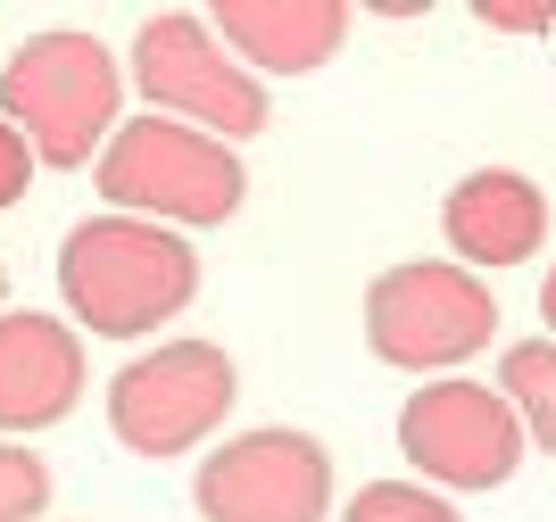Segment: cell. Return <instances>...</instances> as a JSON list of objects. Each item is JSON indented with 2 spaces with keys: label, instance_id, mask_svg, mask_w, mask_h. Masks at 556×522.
Returning <instances> with one entry per match:
<instances>
[{
  "label": "cell",
  "instance_id": "cell-1",
  "mask_svg": "<svg viewBox=\"0 0 556 522\" xmlns=\"http://www.w3.org/2000/svg\"><path fill=\"white\" fill-rule=\"evenodd\" d=\"M59 298L100 341H141L200 298V250L141 216H84L59 241Z\"/></svg>",
  "mask_w": 556,
  "mask_h": 522
},
{
  "label": "cell",
  "instance_id": "cell-2",
  "mask_svg": "<svg viewBox=\"0 0 556 522\" xmlns=\"http://www.w3.org/2000/svg\"><path fill=\"white\" fill-rule=\"evenodd\" d=\"M0 116L42 166H100V150L125 125V67L100 34L50 25L0 67Z\"/></svg>",
  "mask_w": 556,
  "mask_h": 522
},
{
  "label": "cell",
  "instance_id": "cell-3",
  "mask_svg": "<svg viewBox=\"0 0 556 522\" xmlns=\"http://www.w3.org/2000/svg\"><path fill=\"white\" fill-rule=\"evenodd\" d=\"M100 200L109 216H141V225H166V232H200V225H225L250 175L232 158V141H208L175 125V116H134L116 125V141L100 150Z\"/></svg>",
  "mask_w": 556,
  "mask_h": 522
},
{
  "label": "cell",
  "instance_id": "cell-4",
  "mask_svg": "<svg viewBox=\"0 0 556 522\" xmlns=\"http://www.w3.org/2000/svg\"><path fill=\"white\" fill-rule=\"evenodd\" d=\"M125 84L150 100V116H175V125H191V133H208V141H250V133H266V116H275L266 84H257V75L216 42V25L191 17V9L141 17Z\"/></svg>",
  "mask_w": 556,
  "mask_h": 522
},
{
  "label": "cell",
  "instance_id": "cell-5",
  "mask_svg": "<svg viewBox=\"0 0 556 522\" xmlns=\"http://www.w3.org/2000/svg\"><path fill=\"white\" fill-rule=\"evenodd\" d=\"M498 332V298L482 273L448 266V257H407V266L374 273L366 291V348L399 373H448Z\"/></svg>",
  "mask_w": 556,
  "mask_h": 522
},
{
  "label": "cell",
  "instance_id": "cell-6",
  "mask_svg": "<svg viewBox=\"0 0 556 522\" xmlns=\"http://www.w3.org/2000/svg\"><path fill=\"white\" fill-rule=\"evenodd\" d=\"M241 398V373L216 341H159L109 382V432L134 456H184Z\"/></svg>",
  "mask_w": 556,
  "mask_h": 522
},
{
  "label": "cell",
  "instance_id": "cell-7",
  "mask_svg": "<svg viewBox=\"0 0 556 522\" xmlns=\"http://www.w3.org/2000/svg\"><path fill=\"white\" fill-rule=\"evenodd\" d=\"M191 498L208 522H325L332 456L325 440L291 432V423H257V432H232L225 448L200 456Z\"/></svg>",
  "mask_w": 556,
  "mask_h": 522
},
{
  "label": "cell",
  "instance_id": "cell-8",
  "mask_svg": "<svg viewBox=\"0 0 556 522\" xmlns=\"http://www.w3.org/2000/svg\"><path fill=\"white\" fill-rule=\"evenodd\" d=\"M399 456L441 489H498L523 464V423L490 382L448 373L399 407Z\"/></svg>",
  "mask_w": 556,
  "mask_h": 522
},
{
  "label": "cell",
  "instance_id": "cell-9",
  "mask_svg": "<svg viewBox=\"0 0 556 522\" xmlns=\"http://www.w3.org/2000/svg\"><path fill=\"white\" fill-rule=\"evenodd\" d=\"M84 398V332L59 316H0V432L67 423Z\"/></svg>",
  "mask_w": 556,
  "mask_h": 522
},
{
  "label": "cell",
  "instance_id": "cell-10",
  "mask_svg": "<svg viewBox=\"0 0 556 522\" xmlns=\"http://www.w3.org/2000/svg\"><path fill=\"white\" fill-rule=\"evenodd\" d=\"M441 232H448V250L465 257V273H498V266L540 257V241H548V200H540V182L515 175V166H473V175L448 191Z\"/></svg>",
  "mask_w": 556,
  "mask_h": 522
},
{
  "label": "cell",
  "instance_id": "cell-11",
  "mask_svg": "<svg viewBox=\"0 0 556 522\" xmlns=\"http://www.w3.org/2000/svg\"><path fill=\"white\" fill-rule=\"evenodd\" d=\"M216 42L266 84V75H316L341 50L349 9L341 0H216L208 9Z\"/></svg>",
  "mask_w": 556,
  "mask_h": 522
},
{
  "label": "cell",
  "instance_id": "cell-12",
  "mask_svg": "<svg viewBox=\"0 0 556 522\" xmlns=\"http://www.w3.org/2000/svg\"><path fill=\"white\" fill-rule=\"evenodd\" d=\"M498 398L515 407L523 440L556 456V341H515L498 357Z\"/></svg>",
  "mask_w": 556,
  "mask_h": 522
},
{
  "label": "cell",
  "instance_id": "cell-13",
  "mask_svg": "<svg viewBox=\"0 0 556 522\" xmlns=\"http://www.w3.org/2000/svg\"><path fill=\"white\" fill-rule=\"evenodd\" d=\"M341 522H465V514L441 489H424V481H366V489L341 506Z\"/></svg>",
  "mask_w": 556,
  "mask_h": 522
},
{
  "label": "cell",
  "instance_id": "cell-14",
  "mask_svg": "<svg viewBox=\"0 0 556 522\" xmlns=\"http://www.w3.org/2000/svg\"><path fill=\"white\" fill-rule=\"evenodd\" d=\"M50 506V464L17 440H0V522H42Z\"/></svg>",
  "mask_w": 556,
  "mask_h": 522
},
{
  "label": "cell",
  "instance_id": "cell-15",
  "mask_svg": "<svg viewBox=\"0 0 556 522\" xmlns=\"http://www.w3.org/2000/svg\"><path fill=\"white\" fill-rule=\"evenodd\" d=\"M34 166H42V158H34V150H25V133L9 125V116H0V207H17V200H25Z\"/></svg>",
  "mask_w": 556,
  "mask_h": 522
},
{
  "label": "cell",
  "instance_id": "cell-16",
  "mask_svg": "<svg viewBox=\"0 0 556 522\" xmlns=\"http://www.w3.org/2000/svg\"><path fill=\"white\" fill-rule=\"evenodd\" d=\"M473 25H490V34H548L556 0H540V9H473Z\"/></svg>",
  "mask_w": 556,
  "mask_h": 522
},
{
  "label": "cell",
  "instance_id": "cell-17",
  "mask_svg": "<svg viewBox=\"0 0 556 522\" xmlns=\"http://www.w3.org/2000/svg\"><path fill=\"white\" fill-rule=\"evenodd\" d=\"M540 323H548V341H556V266H548V282H540Z\"/></svg>",
  "mask_w": 556,
  "mask_h": 522
},
{
  "label": "cell",
  "instance_id": "cell-18",
  "mask_svg": "<svg viewBox=\"0 0 556 522\" xmlns=\"http://www.w3.org/2000/svg\"><path fill=\"white\" fill-rule=\"evenodd\" d=\"M0 298H9V273H0ZM0 316H9V307H0Z\"/></svg>",
  "mask_w": 556,
  "mask_h": 522
}]
</instances>
